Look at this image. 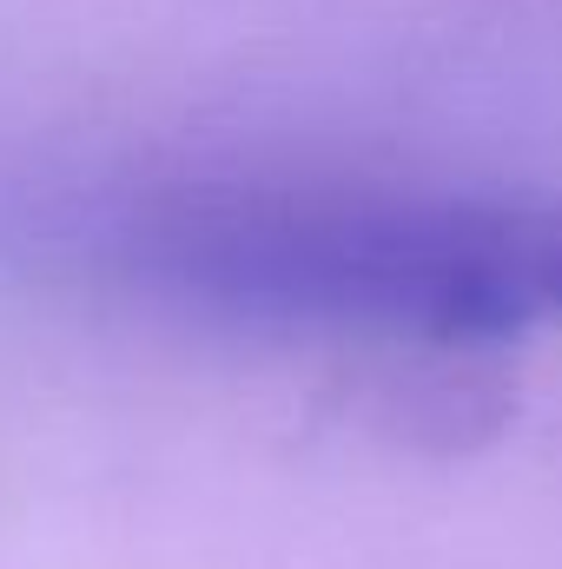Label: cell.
<instances>
[{"instance_id":"obj_1","label":"cell","mask_w":562,"mask_h":569,"mask_svg":"<svg viewBox=\"0 0 562 569\" xmlns=\"http://www.w3.org/2000/svg\"><path fill=\"white\" fill-rule=\"evenodd\" d=\"M67 246L152 305L245 331L490 351L562 331V192L324 166L100 186Z\"/></svg>"}]
</instances>
